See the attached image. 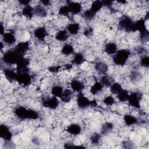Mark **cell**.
Here are the masks:
<instances>
[{
    "label": "cell",
    "mask_w": 149,
    "mask_h": 149,
    "mask_svg": "<svg viewBox=\"0 0 149 149\" xmlns=\"http://www.w3.org/2000/svg\"><path fill=\"white\" fill-rule=\"evenodd\" d=\"M70 88L76 93L82 92L86 88V86L84 82L79 79H73L70 81Z\"/></svg>",
    "instance_id": "cell-12"
},
{
    "label": "cell",
    "mask_w": 149,
    "mask_h": 149,
    "mask_svg": "<svg viewBox=\"0 0 149 149\" xmlns=\"http://www.w3.org/2000/svg\"><path fill=\"white\" fill-rule=\"evenodd\" d=\"M65 131L70 134L76 136L81 134L82 132V127L77 123H72L66 126Z\"/></svg>",
    "instance_id": "cell-14"
},
{
    "label": "cell",
    "mask_w": 149,
    "mask_h": 149,
    "mask_svg": "<svg viewBox=\"0 0 149 149\" xmlns=\"http://www.w3.org/2000/svg\"><path fill=\"white\" fill-rule=\"evenodd\" d=\"M20 13L22 15L24 16L26 19H31L34 15V7H33L30 4L24 6L23 7Z\"/></svg>",
    "instance_id": "cell-25"
},
{
    "label": "cell",
    "mask_w": 149,
    "mask_h": 149,
    "mask_svg": "<svg viewBox=\"0 0 149 149\" xmlns=\"http://www.w3.org/2000/svg\"><path fill=\"white\" fill-rule=\"evenodd\" d=\"M123 123L125 125L127 126H133L137 123L138 119L132 113H126L124 115L123 118Z\"/></svg>",
    "instance_id": "cell-23"
},
{
    "label": "cell",
    "mask_w": 149,
    "mask_h": 149,
    "mask_svg": "<svg viewBox=\"0 0 149 149\" xmlns=\"http://www.w3.org/2000/svg\"><path fill=\"white\" fill-rule=\"evenodd\" d=\"M104 87L102 84L99 81H96L89 88V91L92 95L96 96L99 94L104 89Z\"/></svg>",
    "instance_id": "cell-24"
},
{
    "label": "cell",
    "mask_w": 149,
    "mask_h": 149,
    "mask_svg": "<svg viewBox=\"0 0 149 149\" xmlns=\"http://www.w3.org/2000/svg\"><path fill=\"white\" fill-rule=\"evenodd\" d=\"M42 105L50 110H54L59 107V101L56 97L47 95L42 98Z\"/></svg>",
    "instance_id": "cell-5"
},
{
    "label": "cell",
    "mask_w": 149,
    "mask_h": 149,
    "mask_svg": "<svg viewBox=\"0 0 149 149\" xmlns=\"http://www.w3.org/2000/svg\"><path fill=\"white\" fill-rule=\"evenodd\" d=\"M61 54L65 57H68L69 56H70L74 53V48L72 44L68 42H65L61 47Z\"/></svg>",
    "instance_id": "cell-22"
},
{
    "label": "cell",
    "mask_w": 149,
    "mask_h": 149,
    "mask_svg": "<svg viewBox=\"0 0 149 149\" xmlns=\"http://www.w3.org/2000/svg\"><path fill=\"white\" fill-rule=\"evenodd\" d=\"M119 49L118 44L115 42H108L103 47V51L109 56H113Z\"/></svg>",
    "instance_id": "cell-13"
},
{
    "label": "cell",
    "mask_w": 149,
    "mask_h": 149,
    "mask_svg": "<svg viewBox=\"0 0 149 149\" xmlns=\"http://www.w3.org/2000/svg\"><path fill=\"white\" fill-rule=\"evenodd\" d=\"M134 22L131 17L127 15H123L120 18L118 22V26L122 30L126 32L130 33Z\"/></svg>",
    "instance_id": "cell-6"
},
{
    "label": "cell",
    "mask_w": 149,
    "mask_h": 149,
    "mask_svg": "<svg viewBox=\"0 0 149 149\" xmlns=\"http://www.w3.org/2000/svg\"><path fill=\"white\" fill-rule=\"evenodd\" d=\"M130 55V49L127 48L119 49L112 56V63L115 66L123 67L126 65Z\"/></svg>",
    "instance_id": "cell-2"
},
{
    "label": "cell",
    "mask_w": 149,
    "mask_h": 149,
    "mask_svg": "<svg viewBox=\"0 0 149 149\" xmlns=\"http://www.w3.org/2000/svg\"><path fill=\"white\" fill-rule=\"evenodd\" d=\"M101 136L100 133L97 132L93 133L89 137L90 143L93 145H97L101 141Z\"/></svg>",
    "instance_id": "cell-34"
},
{
    "label": "cell",
    "mask_w": 149,
    "mask_h": 149,
    "mask_svg": "<svg viewBox=\"0 0 149 149\" xmlns=\"http://www.w3.org/2000/svg\"><path fill=\"white\" fill-rule=\"evenodd\" d=\"M102 8L103 5L101 1H92L90 9L97 14L98 12H100L102 10Z\"/></svg>",
    "instance_id": "cell-32"
},
{
    "label": "cell",
    "mask_w": 149,
    "mask_h": 149,
    "mask_svg": "<svg viewBox=\"0 0 149 149\" xmlns=\"http://www.w3.org/2000/svg\"><path fill=\"white\" fill-rule=\"evenodd\" d=\"M74 92L70 88H65L59 99L64 103H69L73 98Z\"/></svg>",
    "instance_id": "cell-18"
},
{
    "label": "cell",
    "mask_w": 149,
    "mask_h": 149,
    "mask_svg": "<svg viewBox=\"0 0 149 149\" xmlns=\"http://www.w3.org/2000/svg\"><path fill=\"white\" fill-rule=\"evenodd\" d=\"M102 101L104 105L107 107H112L116 103V100L115 98L112 96V95L111 94L104 97V98L102 100Z\"/></svg>",
    "instance_id": "cell-33"
},
{
    "label": "cell",
    "mask_w": 149,
    "mask_h": 149,
    "mask_svg": "<svg viewBox=\"0 0 149 149\" xmlns=\"http://www.w3.org/2000/svg\"><path fill=\"white\" fill-rule=\"evenodd\" d=\"M63 87L61 84H55L51 87L50 90V94L51 95L59 98L63 91Z\"/></svg>",
    "instance_id": "cell-27"
},
{
    "label": "cell",
    "mask_w": 149,
    "mask_h": 149,
    "mask_svg": "<svg viewBox=\"0 0 149 149\" xmlns=\"http://www.w3.org/2000/svg\"><path fill=\"white\" fill-rule=\"evenodd\" d=\"M141 93H139V91H133L129 94L127 100L128 104L132 108L140 109L141 107Z\"/></svg>",
    "instance_id": "cell-4"
},
{
    "label": "cell",
    "mask_w": 149,
    "mask_h": 149,
    "mask_svg": "<svg viewBox=\"0 0 149 149\" xmlns=\"http://www.w3.org/2000/svg\"><path fill=\"white\" fill-rule=\"evenodd\" d=\"M140 66L144 68H148L149 66V58L148 55H144L141 56L139 60Z\"/></svg>",
    "instance_id": "cell-35"
},
{
    "label": "cell",
    "mask_w": 149,
    "mask_h": 149,
    "mask_svg": "<svg viewBox=\"0 0 149 149\" xmlns=\"http://www.w3.org/2000/svg\"><path fill=\"white\" fill-rule=\"evenodd\" d=\"M54 37L56 41L63 44L67 42L70 37V35L66 29H61L56 33Z\"/></svg>",
    "instance_id": "cell-21"
},
{
    "label": "cell",
    "mask_w": 149,
    "mask_h": 149,
    "mask_svg": "<svg viewBox=\"0 0 149 149\" xmlns=\"http://www.w3.org/2000/svg\"><path fill=\"white\" fill-rule=\"evenodd\" d=\"M34 38L39 42H44L47 37L48 36V31L45 26H39L33 31Z\"/></svg>",
    "instance_id": "cell-8"
},
{
    "label": "cell",
    "mask_w": 149,
    "mask_h": 149,
    "mask_svg": "<svg viewBox=\"0 0 149 149\" xmlns=\"http://www.w3.org/2000/svg\"><path fill=\"white\" fill-rule=\"evenodd\" d=\"M34 12L35 16L41 18L45 17L47 15V11L45 7L43 6L40 3L34 6Z\"/></svg>",
    "instance_id": "cell-26"
},
{
    "label": "cell",
    "mask_w": 149,
    "mask_h": 149,
    "mask_svg": "<svg viewBox=\"0 0 149 149\" xmlns=\"http://www.w3.org/2000/svg\"><path fill=\"white\" fill-rule=\"evenodd\" d=\"M91 100L82 92L78 93L76 97V106L80 109H85L90 106Z\"/></svg>",
    "instance_id": "cell-7"
},
{
    "label": "cell",
    "mask_w": 149,
    "mask_h": 149,
    "mask_svg": "<svg viewBox=\"0 0 149 149\" xmlns=\"http://www.w3.org/2000/svg\"><path fill=\"white\" fill-rule=\"evenodd\" d=\"M0 135L1 139L5 141H10L12 137V133L11 132L9 126L5 124H1L0 126Z\"/></svg>",
    "instance_id": "cell-19"
},
{
    "label": "cell",
    "mask_w": 149,
    "mask_h": 149,
    "mask_svg": "<svg viewBox=\"0 0 149 149\" xmlns=\"http://www.w3.org/2000/svg\"><path fill=\"white\" fill-rule=\"evenodd\" d=\"M86 61L84 55L81 52H74L71 57V63L73 66H81Z\"/></svg>",
    "instance_id": "cell-17"
},
{
    "label": "cell",
    "mask_w": 149,
    "mask_h": 149,
    "mask_svg": "<svg viewBox=\"0 0 149 149\" xmlns=\"http://www.w3.org/2000/svg\"><path fill=\"white\" fill-rule=\"evenodd\" d=\"M58 13L62 17H69V16H70L71 12L69 6L67 5V3L66 5H62L59 8L58 10Z\"/></svg>",
    "instance_id": "cell-30"
},
{
    "label": "cell",
    "mask_w": 149,
    "mask_h": 149,
    "mask_svg": "<svg viewBox=\"0 0 149 149\" xmlns=\"http://www.w3.org/2000/svg\"><path fill=\"white\" fill-rule=\"evenodd\" d=\"M23 56L16 52L14 49L4 52L2 59L3 62L8 65H16L19 59Z\"/></svg>",
    "instance_id": "cell-3"
},
{
    "label": "cell",
    "mask_w": 149,
    "mask_h": 149,
    "mask_svg": "<svg viewBox=\"0 0 149 149\" xmlns=\"http://www.w3.org/2000/svg\"><path fill=\"white\" fill-rule=\"evenodd\" d=\"M4 76L5 79L10 83H14L17 82V73L14 71L13 69L11 68H5L3 71Z\"/></svg>",
    "instance_id": "cell-20"
},
{
    "label": "cell",
    "mask_w": 149,
    "mask_h": 149,
    "mask_svg": "<svg viewBox=\"0 0 149 149\" xmlns=\"http://www.w3.org/2000/svg\"><path fill=\"white\" fill-rule=\"evenodd\" d=\"M114 129V125L112 122H107L102 124L101 129V133L102 134H106L112 131Z\"/></svg>",
    "instance_id": "cell-31"
},
{
    "label": "cell",
    "mask_w": 149,
    "mask_h": 149,
    "mask_svg": "<svg viewBox=\"0 0 149 149\" xmlns=\"http://www.w3.org/2000/svg\"><path fill=\"white\" fill-rule=\"evenodd\" d=\"M123 87L122 84L117 81L113 82L109 87V92L112 95H117L122 89Z\"/></svg>",
    "instance_id": "cell-28"
},
{
    "label": "cell",
    "mask_w": 149,
    "mask_h": 149,
    "mask_svg": "<svg viewBox=\"0 0 149 149\" xmlns=\"http://www.w3.org/2000/svg\"><path fill=\"white\" fill-rule=\"evenodd\" d=\"M14 49L22 55H24L31 50V43L30 41H22L17 42L14 47Z\"/></svg>",
    "instance_id": "cell-9"
},
{
    "label": "cell",
    "mask_w": 149,
    "mask_h": 149,
    "mask_svg": "<svg viewBox=\"0 0 149 149\" xmlns=\"http://www.w3.org/2000/svg\"><path fill=\"white\" fill-rule=\"evenodd\" d=\"M94 68L99 75L102 76L107 74L109 70V65L102 61H98L94 64Z\"/></svg>",
    "instance_id": "cell-15"
},
{
    "label": "cell",
    "mask_w": 149,
    "mask_h": 149,
    "mask_svg": "<svg viewBox=\"0 0 149 149\" xmlns=\"http://www.w3.org/2000/svg\"><path fill=\"white\" fill-rule=\"evenodd\" d=\"M15 115L20 120H36L39 118L38 112L24 106H19L14 109Z\"/></svg>",
    "instance_id": "cell-1"
},
{
    "label": "cell",
    "mask_w": 149,
    "mask_h": 149,
    "mask_svg": "<svg viewBox=\"0 0 149 149\" xmlns=\"http://www.w3.org/2000/svg\"><path fill=\"white\" fill-rule=\"evenodd\" d=\"M130 93L126 89L123 88L117 95L116 98L118 99V101L120 102H125L127 101Z\"/></svg>",
    "instance_id": "cell-29"
},
{
    "label": "cell",
    "mask_w": 149,
    "mask_h": 149,
    "mask_svg": "<svg viewBox=\"0 0 149 149\" xmlns=\"http://www.w3.org/2000/svg\"><path fill=\"white\" fill-rule=\"evenodd\" d=\"M66 3L70 9L71 14L73 15H80L82 13L83 8L81 2L66 1Z\"/></svg>",
    "instance_id": "cell-10"
},
{
    "label": "cell",
    "mask_w": 149,
    "mask_h": 149,
    "mask_svg": "<svg viewBox=\"0 0 149 149\" xmlns=\"http://www.w3.org/2000/svg\"><path fill=\"white\" fill-rule=\"evenodd\" d=\"M17 37L16 34L12 31L5 32L2 36V41L8 46H12L17 41Z\"/></svg>",
    "instance_id": "cell-11"
},
{
    "label": "cell",
    "mask_w": 149,
    "mask_h": 149,
    "mask_svg": "<svg viewBox=\"0 0 149 149\" xmlns=\"http://www.w3.org/2000/svg\"><path fill=\"white\" fill-rule=\"evenodd\" d=\"M65 29L70 36H76L79 35L81 30V26L79 23L76 22H70Z\"/></svg>",
    "instance_id": "cell-16"
}]
</instances>
